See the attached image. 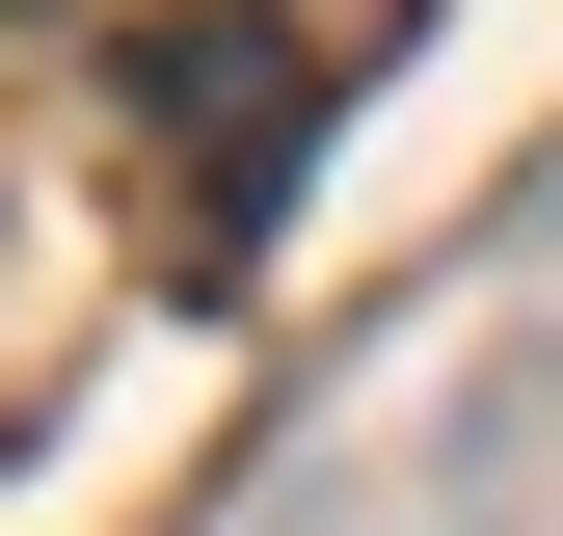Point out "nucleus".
<instances>
[{"instance_id":"1","label":"nucleus","mask_w":563,"mask_h":536,"mask_svg":"<svg viewBox=\"0 0 563 536\" xmlns=\"http://www.w3.org/2000/svg\"><path fill=\"white\" fill-rule=\"evenodd\" d=\"M134 108H162L188 134V215H268V161H296V134H322V81H296V27H268V0H188V27L162 54H134Z\"/></svg>"},{"instance_id":"2","label":"nucleus","mask_w":563,"mask_h":536,"mask_svg":"<svg viewBox=\"0 0 563 536\" xmlns=\"http://www.w3.org/2000/svg\"><path fill=\"white\" fill-rule=\"evenodd\" d=\"M0 456H27V429H0Z\"/></svg>"}]
</instances>
